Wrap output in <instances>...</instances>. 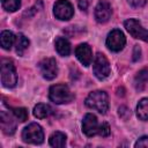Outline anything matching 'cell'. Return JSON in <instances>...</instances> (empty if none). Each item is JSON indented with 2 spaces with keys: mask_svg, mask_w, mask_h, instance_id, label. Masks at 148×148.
Instances as JSON below:
<instances>
[{
  "mask_svg": "<svg viewBox=\"0 0 148 148\" xmlns=\"http://www.w3.org/2000/svg\"><path fill=\"white\" fill-rule=\"evenodd\" d=\"M50 99L56 104H66L73 101L74 96L66 84H54L49 90Z\"/></svg>",
  "mask_w": 148,
  "mask_h": 148,
  "instance_id": "cell-2",
  "label": "cell"
},
{
  "mask_svg": "<svg viewBox=\"0 0 148 148\" xmlns=\"http://www.w3.org/2000/svg\"><path fill=\"white\" fill-rule=\"evenodd\" d=\"M124 25H125L126 30L130 32L131 36L148 43V30H145L138 20L128 18L124 22Z\"/></svg>",
  "mask_w": 148,
  "mask_h": 148,
  "instance_id": "cell-8",
  "label": "cell"
},
{
  "mask_svg": "<svg viewBox=\"0 0 148 148\" xmlns=\"http://www.w3.org/2000/svg\"><path fill=\"white\" fill-rule=\"evenodd\" d=\"M98 123L97 118L92 113H87L82 121V131L87 136H94L98 134Z\"/></svg>",
  "mask_w": 148,
  "mask_h": 148,
  "instance_id": "cell-10",
  "label": "cell"
},
{
  "mask_svg": "<svg viewBox=\"0 0 148 148\" xmlns=\"http://www.w3.org/2000/svg\"><path fill=\"white\" fill-rule=\"evenodd\" d=\"M125 44H126L125 35L119 29L112 30L106 37V46L109 50L113 52H119L120 50H123Z\"/></svg>",
  "mask_w": 148,
  "mask_h": 148,
  "instance_id": "cell-6",
  "label": "cell"
},
{
  "mask_svg": "<svg viewBox=\"0 0 148 148\" xmlns=\"http://www.w3.org/2000/svg\"><path fill=\"white\" fill-rule=\"evenodd\" d=\"M118 114L120 116V118H123L124 120H126V119H128L130 118V116H131V111H130V109L128 108H126V106H120L119 109H118Z\"/></svg>",
  "mask_w": 148,
  "mask_h": 148,
  "instance_id": "cell-24",
  "label": "cell"
},
{
  "mask_svg": "<svg viewBox=\"0 0 148 148\" xmlns=\"http://www.w3.org/2000/svg\"><path fill=\"white\" fill-rule=\"evenodd\" d=\"M98 134H99L101 136H104V138L108 136V135L110 134V126H109L108 123H102V124L99 125Z\"/></svg>",
  "mask_w": 148,
  "mask_h": 148,
  "instance_id": "cell-23",
  "label": "cell"
},
{
  "mask_svg": "<svg viewBox=\"0 0 148 148\" xmlns=\"http://www.w3.org/2000/svg\"><path fill=\"white\" fill-rule=\"evenodd\" d=\"M75 56L79 59V61L83 65V66H89L92 59V53H91V49L88 44L83 43L76 46L75 49Z\"/></svg>",
  "mask_w": 148,
  "mask_h": 148,
  "instance_id": "cell-12",
  "label": "cell"
},
{
  "mask_svg": "<svg viewBox=\"0 0 148 148\" xmlns=\"http://www.w3.org/2000/svg\"><path fill=\"white\" fill-rule=\"evenodd\" d=\"M53 14L58 20L67 21L74 15V8L68 0H58L53 7Z\"/></svg>",
  "mask_w": 148,
  "mask_h": 148,
  "instance_id": "cell-7",
  "label": "cell"
},
{
  "mask_svg": "<svg viewBox=\"0 0 148 148\" xmlns=\"http://www.w3.org/2000/svg\"><path fill=\"white\" fill-rule=\"evenodd\" d=\"M147 83H148V68H143V69H141L136 74V76L134 79L135 89L139 90V91H141V90L145 89V87H146Z\"/></svg>",
  "mask_w": 148,
  "mask_h": 148,
  "instance_id": "cell-15",
  "label": "cell"
},
{
  "mask_svg": "<svg viewBox=\"0 0 148 148\" xmlns=\"http://www.w3.org/2000/svg\"><path fill=\"white\" fill-rule=\"evenodd\" d=\"M86 105L92 110L98 111L99 113H105L109 109V97L105 91L102 90H96L90 92L86 101Z\"/></svg>",
  "mask_w": 148,
  "mask_h": 148,
  "instance_id": "cell-1",
  "label": "cell"
},
{
  "mask_svg": "<svg viewBox=\"0 0 148 148\" xmlns=\"http://www.w3.org/2000/svg\"><path fill=\"white\" fill-rule=\"evenodd\" d=\"M92 69H94V74L98 80H104L109 76L110 74V64L106 59V57L103 53H97L94 60V65H92Z\"/></svg>",
  "mask_w": 148,
  "mask_h": 148,
  "instance_id": "cell-5",
  "label": "cell"
},
{
  "mask_svg": "<svg viewBox=\"0 0 148 148\" xmlns=\"http://www.w3.org/2000/svg\"><path fill=\"white\" fill-rule=\"evenodd\" d=\"M135 147H148V136H141L134 145Z\"/></svg>",
  "mask_w": 148,
  "mask_h": 148,
  "instance_id": "cell-26",
  "label": "cell"
},
{
  "mask_svg": "<svg viewBox=\"0 0 148 148\" xmlns=\"http://www.w3.org/2000/svg\"><path fill=\"white\" fill-rule=\"evenodd\" d=\"M28 46H29V39L23 34H18L16 36V39H15V50H16V53L18 56H23V53L28 49Z\"/></svg>",
  "mask_w": 148,
  "mask_h": 148,
  "instance_id": "cell-17",
  "label": "cell"
},
{
  "mask_svg": "<svg viewBox=\"0 0 148 148\" xmlns=\"http://www.w3.org/2000/svg\"><path fill=\"white\" fill-rule=\"evenodd\" d=\"M127 2L133 8H140L146 5V0H127Z\"/></svg>",
  "mask_w": 148,
  "mask_h": 148,
  "instance_id": "cell-25",
  "label": "cell"
},
{
  "mask_svg": "<svg viewBox=\"0 0 148 148\" xmlns=\"http://www.w3.org/2000/svg\"><path fill=\"white\" fill-rule=\"evenodd\" d=\"M112 14V9L111 6L108 1L105 0H101L96 8H95V18L98 23H105L109 21V18L111 17Z\"/></svg>",
  "mask_w": 148,
  "mask_h": 148,
  "instance_id": "cell-11",
  "label": "cell"
},
{
  "mask_svg": "<svg viewBox=\"0 0 148 148\" xmlns=\"http://www.w3.org/2000/svg\"><path fill=\"white\" fill-rule=\"evenodd\" d=\"M12 111H13V114L21 121V123H23V121H25L27 119H28V110L25 109V108H13L12 109Z\"/></svg>",
  "mask_w": 148,
  "mask_h": 148,
  "instance_id": "cell-22",
  "label": "cell"
},
{
  "mask_svg": "<svg viewBox=\"0 0 148 148\" xmlns=\"http://www.w3.org/2000/svg\"><path fill=\"white\" fill-rule=\"evenodd\" d=\"M15 39H16V37L14 36V34L12 31H8V30L2 31L1 32V36H0V43H1L2 49L10 50V47L13 46Z\"/></svg>",
  "mask_w": 148,
  "mask_h": 148,
  "instance_id": "cell-16",
  "label": "cell"
},
{
  "mask_svg": "<svg viewBox=\"0 0 148 148\" xmlns=\"http://www.w3.org/2000/svg\"><path fill=\"white\" fill-rule=\"evenodd\" d=\"M140 54H141V50H140L139 45H135L134 51H133V61H138L140 59Z\"/></svg>",
  "mask_w": 148,
  "mask_h": 148,
  "instance_id": "cell-28",
  "label": "cell"
},
{
  "mask_svg": "<svg viewBox=\"0 0 148 148\" xmlns=\"http://www.w3.org/2000/svg\"><path fill=\"white\" fill-rule=\"evenodd\" d=\"M90 1H91V0H77V5H79L80 9H82V10H87L88 6L90 5Z\"/></svg>",
  "mask_w": 148,
  "mask_h": 148,
  "instance_id": "cell-27",
  "label": "cell"
},
{
  "mask_svg": "<svg viewBox=\"0 0 148 148\" xmlns=\"http://www.w3.org/2000/svg\"><path fill=\"white\" fill-rule=\"evenodd\" d=\"M136 114L141 120H148V98H142L138 103Z\"/></svg>",
  "mask_w": 148,
  "mask_h": 148,
  "instance_id": "cell-19",
  "label": "cell"
},
{
  "mask_svg": "<svg viewBox=\"0 0 148 148\" xmlns=\"http://www.w3.org/2000/svg\"><path fill=\"white\" fill-rule=\"evenodd\" d=\"M50 113H51V108L49 105H46V104L39 103V104H37L34 108V116L37 117V118H39V119L46 118Z\"/></svg>",
  "mask_w": 148,
  "mask_h": 148,
  "instance_id": "cell-20",
  "label": "cell"
},
{
  "mask_svg": "<svg viewBox=\"0 0 148 148\" xmlns=\"http://www.w3.org/2000/svg\"><path fill=\"white\" fill-rule=\"evenodd\" d=\"M39 71L44 79L53 80L58 75V66H57L56 59H53V58L43 59L39 62Z\"/></svg>",
  "mask_w": 148,
  "mask_h": 148,
  "instance_id": "cell-9",
  "label": "cell"
},
{
  "mask_svg": "<svg viewBox=\"0 0 148 148\" xmlns=\"http://www.w3.org/2000/svg\"><path fill=\"white\" fill-rule=\"evenodd\" d=\"M54 45H56L57 52L60 56H62V57L69 56V53H71V44L65 37H58L56 39V44Z\"/></svg>",
  "mask_w": 148,
  "mask_h": 148,
  "instance_id": "cell-14",
  "label": "cell"
},
{
  "mask_svg": "<svg viewBox=\"0 0 148 148\" xmlns=\"http://www.w3.org/2000/svg\"><path fill=\"white\" fill-rule=\"evenodd\" d=\"M17 82V75L15 71V66L12 60L2 59L1 61V83L6 88L15 87Z\"/></svg>",
  "mask_w": 148,
  "mask_h": 148,
  "instance_id": "cell-3",
  "label": "cell"
},
{
  "mask_svg": "<svg viewBox=\"0 0 148 148\" xmlns=\"http://www.w3.org/2000/svg\"><path fill=\"white\" fill-rule=\"evenodd\" d=\"M22 139L27 143L40 145L44 141V132H43L42 127L38 124L31 123L27 127L23 128V131H22Z\"/></svg>",
  "mask_w": 148,
  "mask_h": 148,
  "instance_id": "cell-4",
  "label": "cell"
},
{
  "mask_svg": "<svg viewBox=\"0 0 148 148\" xmlns=\"http://www.w3.org/2000/svg\"><path fill=\"white\" fill-rule=\"evenodd\" d=\"M1 5H2L5 10L13 13L20 8L21 0H1Z\"/></svg>",
  "mask_w": 148,
  "mask_h": 148,
  "instance_id": "cell-21",
  "label": "cell"
},
{
  "mask_svg": "<svg viewBox=\"0 0 148 148\" xmlns=\"http://www.w3.org/2000/svg\"><path fill=\"white\" fill-rule=\"evenodd\" d=\"M66 135L62 133V132H54L51 134L50 139H49V142L52 147H56V148H61L66 145Z\"/></svg>",
  "mask_w": 148,
  "mask_h": 148,
  "instance_id": "cell-18",
  "label": "cell"
},
{
  "mask_svg": "<svg viewBox=\"0 0 148 148\" xmlns=\"http://www.w3.org/2000/svg\"><path fill=\"white\" fill-rule=\"evenodd\" d=\"M0 124H1V130L5 134H7V135L14 134V132L16 130V123L13 119V116L7 113L6 111H1L0 112Z\"/></svg>",
  "mask_w": 148,
  "mask_h": 148,
  "instance_id": "cell-13",
  "label": "cell"
}]
</instances>
